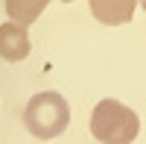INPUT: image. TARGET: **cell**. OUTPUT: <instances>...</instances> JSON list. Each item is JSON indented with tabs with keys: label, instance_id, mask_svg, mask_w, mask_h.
Instances as JSON below:
<instances>
[{
	"label": "cell",
	"instance_id": "1",
	"mask_svg": "<svg viewBox=\"0 0 146 144\" xmlns=\"http://www.w3.org/2000/svg\"><path fill=\"white\" fill-rule=\"evenodd\" d=\"M140 133V118L120 100H100L91 112V135L102 144H131Z\"/></svg>",
	"mask_w": 146,
	"mask_h": 144
},
{
	"label": "cell",
	"instance_id": "2",
	"mask_svg": "<svg viewBox=\"0 0 146 144\" xmlns=\"http://www.w3.org/2000/svg\"><path fill=\"white\" fill-rule=\"evenodd\" d=\"M23 124L35 138L50 141L70 127V106L58 91H38L23 109Z\"/></svg>",
	"mask_w": 146,
	"mask_h": 144
},
{
	"label": "cell",
	"instance_id": "3",
	"mask_svg": "<svg viewBox=\"0 0 146 144\" xmlns=\"http://www.w3.org/2000/svg\"><path fill=\"white\" fill-rule=\"evenodd\" d=\"M29 32L23 24L18 21H6L0 24V59L6 62H23L29 56Z\"/></svg>",
	"mask_w": 146,
	"mask_h": 144
},
{
	"label": "cell",
	"instance_id": "4",
	"mask_svg": "<svg viewBox=\"0 0 146 144\" xmlns=\"http://www.w3.org/2000/svg\"><path fill=\"white\" fill-rule=\"evenodd\" d=\"M91 3V15L108 24V27H120V24H129L135 18V6L140 0H88Z\"/></svg>",
	"mask_w": 146,
	"mask_h": 144
},
{
	"label": "cell",
	"instance_id": "5",
	"mask_svg": "<svg viewBox=\"0 0 146 144\" xmlns=\"http://www.w3.org/2000/svg\"><path fill=\"white\" fill-rule=\"evenodd\" d=\"M50 0H6V15L9 21H18L23 27H29L41 18V12L47 9Z\"/></svg>",
	"mask_w": 146,
	"mask_h": 144
},
{
	"label": "cell",
	"instance_id": "6",
	"mask_svg": "<svg viewBox=\"0 0 146 144\" xmlns=\"http://www.w3.org/2000/svg\"><path fill=\"white\" fill-rule=\"evenodd\" d=\"M140 6H143V9H146V0H140Z\"/></svg>",
	"mask_w": 146,
	"mask_h": 144
},
{
	"label": "cell",
	"instance_id": "7",
	"mask_svg": "<svg viewBox=\"0 0 146 144\" xmlns=\"http://www.w3.org/2000/svg\"><path fill=\"white\" fill-rule=\"evenodd\" d=\"M62 3H73V0H62Z\"/></svg>",
	"mask_w": 146,
	"mask_h": 144
}]
</instances>
